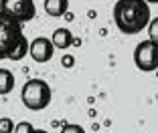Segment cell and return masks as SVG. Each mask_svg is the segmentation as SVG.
I'll use <instances>...</instances> for the list:
<instances>
[{"instance_id": "cell-1", "label": "cell", "mask_w": 158, "mask_h": 133, "mask_svg": "<svg viewBox=\"0 0 158 133\" xmlns=\"http://www.w3.org/2000/svg\"><path fill=\"white\" fill-rule=\"evenodd\" d=\"M152 18L150 6L144 0H116L114 22L122 34H138Z\"/></svg>"}, {"instance_id": "cell-2", "label": "cell", "mask_w": 158, "mask_h": 133, "mask_svg": "<svg viewBox=\"0 0 158 133\" xmlns=\"http://www.w3.org/2000/svg\"><path fill=\"white\" fill-rule=\"evenodd\" d=\"M20 99L23 105L31 111H43L49 107L53 99V91L49 87V83L43 79H28L24 83L23 91H20Z\"/></svg>"}, {"instance_id": "cell-3", "label": "cell", "mask_w": 158, "mask_h": 133, "mask_svg": "<svg viewBox=\"0 0 158 133\" xmlns=\"http://www.w3.org/2000/svg\"><path fill=\"white\" fill-rule=\"evenodd\" d=\"M23 37H24L23 24L4 16V14H0V61L8 59V55L23 41Z\"/></svg>"}, {"instance_id": "cell-4", "label": "cell", "mask_w": 158, "mask_h": 133, "mask_svg": "<svg viewBox=\"0 0 158 133\" xmlns=\"http://www.w3.org/2000/svg\"><path fill=\"white\" fill-rule=\"evenodd\" d=\"M0 14L23 24L35 18L37 6L35 0H0Z\"/></svg>"}, {"instance_id": "cell-5", "label": "cell", "mask_w": 158, "mask_h": 133, "mask_svg": "<svg viewBox=\"0 0 158 133\" xmlns=\"http://www.w3.org/2000/svg\"><path fill=\"white\" fill-rule=\"evenodd\" d=\"M134 65L142 73H154L158 69V42L142 41L134 49Z\"/></svg>"}, {"instance_id": "cell-6", "label": "cell", "mask_w": 158, "mask_h": 133, "mask_svg": "<svg viewBox=\"0 0 158 133\" xmlns=\"http://www.w3.org/2000/svg\"><path fill=\"white\" fill-rule=\"evenodd\" d=\"M28 55L35 63L43 65V63H49L55 55V46H53L51 38L47 37H37L33 42H28Z\"/></svg>"}, {"instance_id": "cell-7", "label": "cell", "mask_w": 158, "mask_h": 133, "mask_svg": "<svg viewBox=\"0 0 158 133\" xmlns=\"http://www.w3.org/2000/svg\"><path fill=\"white\" fill-rule=\"evenodd\" d=\"M71 41H73V32L69 30V28L61 26V28H55L51 34V42L55 49H59V51H67L71 46Z\"/></svg>"}, {"instance_id": "cell-8", "label": "cell", "mask_w": 158, "mask_h": 133, "mask_svg": "<svg viewBox=\"0 0 158 133\" xmlns=\"http://www.w3.org/2000/svg\"><path fill=\"white\" fill-rule=\"evenodd\" d=\"M69 10V0H45V12L53 18H61Z\"/></svg>"}, {"instance_id": "cell-9", "label": "cell", "mask_w": 158, "mask_h": 133, "mask_svg": "<svg viewBox=\"0 0 158 133\" xmlns=\"http://www.w3.org/2000/svg\"><path fill=\"white\" fill-rule=\"evenodd\" d=\"M14 85H16V79H14L12 71L10 69H0V95L12 93Z\"/></svg>"}, {"instance_id": "cell-10", "label": "cell", "mask_w": 158, "mask_h": 133, "mask_svg": "<svg viewBox=\"0 0 158 133\" xmlns=\"http://www.w3.org/2000/svg\"><path fill=\"white\" fill-rule=\"evenodd\" d=\"M27 55H28V38L23 37V41L14 46V51L8 55V61H14V63H16V61H23Z\"/></svg>"}, {"instance_id": "cell-11", "label": "cell", "mask_w": 158, "mask_h": 133, "mask_svg": "<svg viewBox=\"0 0 158 133\" xmlns=\"http://www.w3.org/2000/svg\"><path fill=\"white\" fill-rule=\"evenodd\" d=\"M146 28H148V41L158 42V16L150 18V22L146 24Z\"/></svg>"}, {"instance_id": "cell-12", "label": "cell", "mask_w": 158, "mask_h": 133, "mask_svg": "<svg viewBox=\"0 0 158 133\" xmlns=\"http://www.w3.org/2000/svg\"><path fill=\"white\" fill-rule=\"evenodd\" d=\"M14 131V121L10 117H0V133H12Z\"/></svg>"}, {"instance_id": "cell-13", "label": "cell", "mask_w": 158, "mask_h": 133, "mask_svg": "<svg viewBox=\"0 0 158 133\" xmlns=\"http://www.w3.org/2000/svg\"><path fill=\"white\" fill-rule=\"evenodd\" d=\"M35 127L33 123H28V121H20V123H14V131L12 133H33Z\"/></svg>"}, {"instance_id": "cell-14", "label": "cell", "mask_w": 158, "mask_h": 133, "mask_svg": "<svg viewBox=\"0 0 158 133\" xmlns=\"http://www.w3.org/2000/svg\"><path fill=\"white\" fill-rule=\"evenodd\" d=\"M59 133H85V129L81 127V125H77V123H65L63 127H61Z\"/></svg>"}, {"instance_id": "cell-15", "label": "cell", "mask_w": 158, "mask_h": 133, "mask_svg": "<svg viewBox=\"0 0 158 133\" xmlns=\"http://www.w3.org/2000/svg\"><path fill=\"white\" fill-rule=\"evenodd\" d=\"M61 65H63V69H73L75 67V57L71 53H65V55L61 57Z\"/></svg>"}, {"instance_id": "cell-16", "label": "cell", "mask_w": 158, "mask_h": 133, "mask_svg": "<svg viewBox=\"0 0 158 133\" xmlns=\"http://www.w3.org/2000/svg\"><path fill=\"white\" fill-rule=\"evenodd\" d=\"M63 18H65L67 22H71V20H75V14H73V12H69V10H67V12L63 14Z\"/></svg>"}, {"instance_id": "cell-17", "label": "cell", "mask_w": 158, "mask_h": 133, "mask_svg": "<svg viewBox=\"0 0 158 133\" xmlns=\"http://www.w3.org/2000/svg\"><path fill=\"white\" fill-rule=\"evenodd\" d=\"M71 46H81V38L73 37V41H71Z\"/></svg>"}, {"instance_id": "cell-18", "label": "cell", "mask_w": 158, "mask_h": 133, "mask_svg": "<svg viewBox=\"0 0 158 133\" xmlns=\"http://www.w3.org/2000/svg\"><path fill=\"white\" fill-rule=\"evenodd\" d=\"M95 16H98V12H95V10H89V12H87V18H95Z\"/></svg>"}, {"instance_id": "cell-19", "label": "cell", "mask_w": 158, "mask_h": 133, "mask_svg": "<svg viewBox=\"0 0 158 133\" xmlns=\"http://www.w3.org/2000/svg\"><path fill=\"white\" fill-rule=\"evenodd\" d=\"M144 2H146L148 6H150V4H158V0H144Z\"/></svg>"}, {"instance_id": "cell-20", "label": "cell", "mask_w": 158, "mask_h": 133, "mask_svg": "<svg viewBox=\"0 0 158 133\" xmlns=\"http://www.w3.org/2000/svg\"><path fill=\"white\" fill-rule=\"evenodd\" d=\"M33 133H49V131H43V129H35Z\"/></svg>"}, {"instance_id": "cell-21", "label": "cell", "mask_w": 158, "mask_h": 133, "mask_svg": "<svg viewBox=\"0 0 158 133\" xmlns=\"http://www.w3.org/2000/svg\"><path fill=\"white\" fill-rule=\"evenodd\" d=\"M114 2H116V0H114Z\"/></svg>"}]
</instances>
